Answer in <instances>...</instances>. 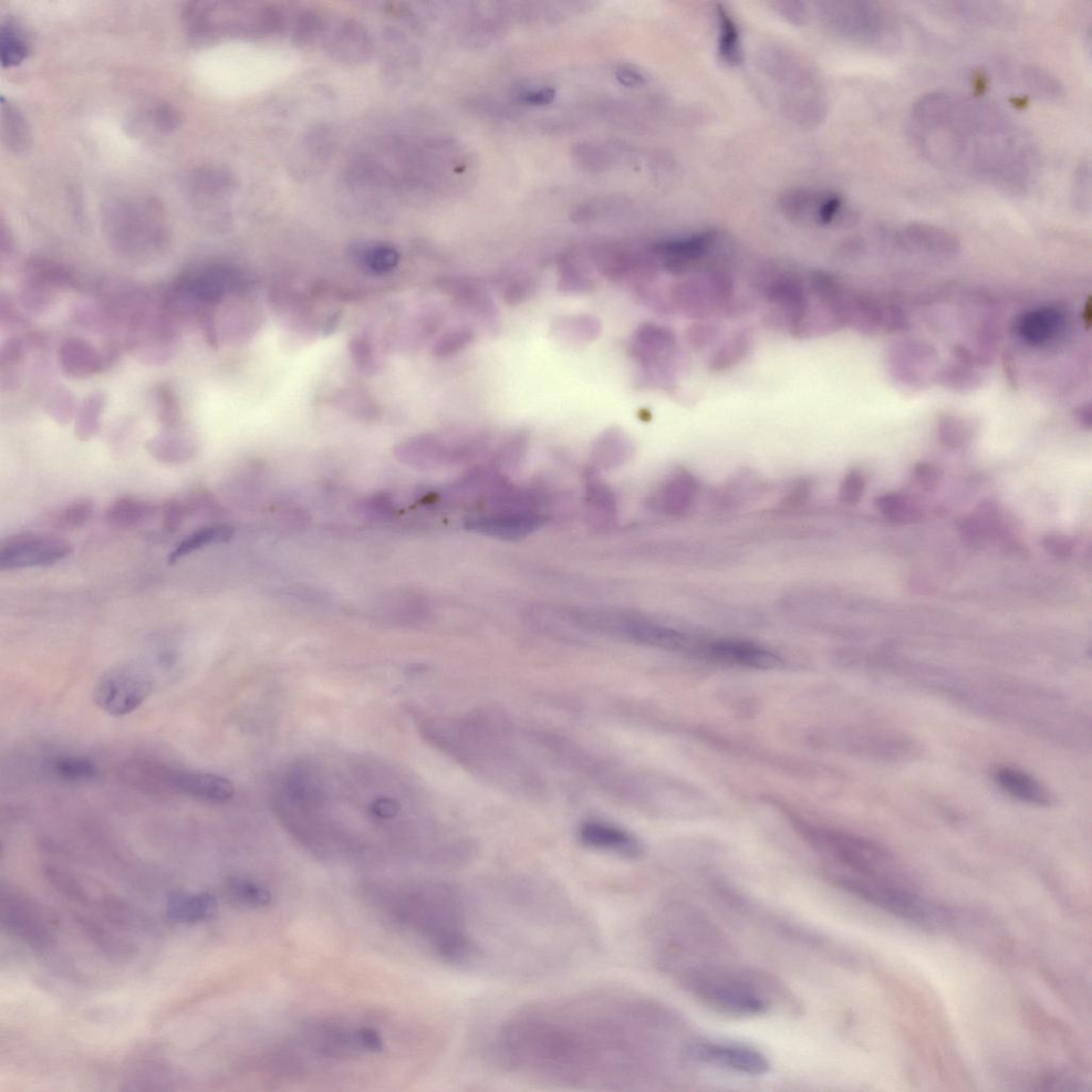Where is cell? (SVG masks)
Listing matches in <instances>:
<instances>
[{
	"label": "cell",
	"instance_id": "1",
	"mask_svg": "<svg viewBox=\"0 0 1092 1092\" xmlns=\"http://www.w3.org/2000/svg\"><path fill=\"white\" fill-rule=\"evenodd\" d=\"M664 1014L626 992L599 991L537 1003L499 1027L495 1051L516 1073L597 1090L646 1084Z\"/></svg>",
	"mask_w": 1092,
	"mask_h": 1092
},
{
	"label": "cell",
	"instance_id": "2",
	"mask_svg": "<svg viewBox=\"0 0 1092 1092\" xmlns=\"http://www.w3.org/2000/svg\"><path fill=\"white\" fill-rule=\"evenodd\" d=\"M362 896L381 917L428 944L442 962L465 970L481 963L472 903L460 887L444 881L371 883Z\"/></svg>",
	"mask_w": 1092,
	"mask_h": 1092
},
{
	"label": "cell",
	"instance_id": "3",
	"mask_svg": "<svg viewBox=\"0 0 1092 1092\" xmlns=\"http://www.w3.org/2000/svg\"><path fill=\"white\" fill-rule=\"evenodd\" d=\"M680 981L696 1000L726 1016L756 1017L765 1015L775 1005H795L788 988L764 972L695 965L682 970Z\"/></svg>",
	"mask_w": 1092,
	"mask_h": 1092
},
{
	"label": "cell",
	"instance_id": "4",
	"mask_svg": "<svg viewBox=\"0 0 1092 1092\" xmlns=\"http://www.w3.org/2000/svg\"><path fill=\"white\" fill-rule=\"evenodd\" d=\"M753 286L768 306L766 320L797 339L835 332L826 310L811 289L807 272L785 263H768L757 270Z\"/></svg>",
	"mask_w": 1092,
	"mask_h": 1092
},
{
	"label": "cell",
	"instance_id": "5",
	"mask_svg": "<svg viewBox=\"0 0 1092 1092\" xmlns=\"http://www.w3.org/2000/svg\"><path fill=\"white\" fill-rule=\"evenodd\" d=\"M103 232L113 251L133 262L151 261L169 244L162 205L147 196L124 197L103 210Z\"/></svg>",
	"mask_w": 1092,
	"mask_h": 1092
},
{
	"label": "cell",
	"instance_id": "6",
	"mask_svg": "<svg viewBox=\"0 0 1092 1092\" xmlns=\"http://www.w3.org/2000/svg\"><path fill=\"white\" fill-rule=\"evenodd\" d=\"M828 877L851 896L924 929L939 930L951 920V913L941 904L900 887L898 881L863 877L840 870L830 871Z\"/></svg>",
	"mask_w": 1092,
	"mask_h": 1092
},
{
	"label": "cell",
	"instance_id": "7",
	"mask_svg": "<svg viewBox=\"0 0 1092 1092\" xmlns=\"http://www.w3.org/2000/svg\"><path fill=\"white\" fill-rule=\"evenodd\" d=\"M654 306L664 313L679 311L696 319L730 315L737 310L734 279L727 268L685 277L667 294L662 295Z\"/></svg>",
	"mask_w": 1092,
	"mask_h": 1092
},
{
	"label": "cell",
	"instance_id": "8",
	"mask_svg": "<svg viewBox=\"0 0 1092 1092\" xmlns=\"http://www.w3.org/2000/svg\"><path fill=\"white\" fill-rule=\"evenodd\" d=\"M724 236L705 230L662 239L651 248L658 268L675 277H689L707 270L726 268L732 249Z\"/></svg>",
	"mask_w": 1092,
	"mask_h": 1092
},
{
	"label": "cell",
	"instance_id": "9",
	"mask_svg": "<svg viewBox=\"0 0 1092 1092\" xmlns=\"http://www.w3.org/2000/svg\"><path fill=\"white\" fill-rule=\"evenodd\" d=\"M814 845L834 860L840 871L854 875L894 880L898 866L890 852L871 841L840 835L820 836Z\"/></svg>",
	"mask_w": 1092,
	"mask_h": 1092
},
{
	"label": "cell",
	"instance_id": "10",
	"mask_svg": "<svg viewBox=\"0 0 1092 1092\" xmlns=\"http://www.w3.org/2000/svg\"><path fill=\"white\" fill-rule=\"evenodd\" d=\"M632 352L649 386L671 392L677 388L679 342L672 330L642 325L634 337Z\"/></svg>",
	"mask_w": 1092,
	"mask_h": 1092
},
{
	"label": "cell",
	"instance_id": "11",
	"mask_svg": "<svg viewBox=\"0 0 1092 1092\" xmlns=\"http://www.w3.org/2000/svg\"><path fill=\"white\" fill-rule=\"evenodd\" d=\"M152 674L138 664L117 665L102 675L93 690V701L103 712L121 717L133 713L154 691Z\"/></svg>",
	"mask_w": 1092,
	"mask_h": 1092
},
{
	"label": "cell",
	"instance_id": "12",
	"mask_svg": "<svg viewBox=\"0 0 1092 1092\" xmlns=\"http://www.w3.org/2000/svg\"><path fill=\"white\" fill-rule=\"evenodd\" d=\"M779 206L790 221L806 226H845L854 221L844 197L832 192L790 190L780 196Z\"/></svg>",
	"mask_w": 1092,
	"mask_h": 1092
},
{
	"label": "cell",
	"instance_id": "13",
	"mask_svg": "<svg viewBox=\"0 0 1092 1092\" xmlns=\"http://www.w3.org/2000/svg\"><path fill=\"white\" fill-rule=\"evenodd\" d=\"M306 1045L316 1055L328 1059H346L363 1053H379L382 1037L368 1026L348 1027L330 1022L310 1024L304 1032Z\"/></svg>",
	"mask_w": 1092,
	"mask_h": 1092
},
{
	"label": "cell",
	"instance_id": "14",
	"mask_svg": "<svg viewBox=\"0 0 1092 1092\" xmlns=\"http://www.w3.org/2000/svg\"><path fill=\"white\" fill-rule=\"evenodd\" d=\"M0 912L3 928L14 937L37 951L49 948L53 935L44 915L24 893L3 889Z\"/></svg>",
	"mask_w": 1092,
	"mask_h": 1092
},
{
	"label": "cell",
	"instance_id": "15",
	"mask_svg": "<svg viewBox=\"0 0 1092 1092\" xmlns=\"http://www.w3.org/2000/svg\"><path fill=\"white\" fill-rule=\"evenodd\" d=\"M71 552L70 544L59 537L17 535L6 540L0 547V570L49 567L67 558Z\"/></svg>",
	"mask_w": 1092,
	"mask_h": 1092
},
{
	"label": "cell",
	"instance_id": "16",
	"mask_svg": "<svg viewBox=\"0 0 1092 1092\" xmlns=\"http://www.w3.org/2000/svg\"><path fill=\"white\" fill-rule=\"evenodd\" d=\"M589 627L605 629L607 633L616 634L624 638L635 641L644 646L678 651L688 644V637L681 631L672 629L664 624L641 617L624 615H588L585 616Z\"/></svg>",
	"mask_w": 1092,
	"mask_h": 1092
},
{
	"label": "cell",
	"instance_id": "17",
	"mask_svg": "<svg viewBox=\"0 0 1092 1092\" xmlns=\"http://www.w3.org/2000/svg\"><path fill=\"white\" fill-rule=\"evenodd\" d=\"M75 286L74 277L67 268L50 259L34 258L24 270L20 301L29 313L44 314L54 304L58 291Z\"/></svg>",
	"mask_w": 1092,
	"mask_h": 1092
},
{
	"label": "cell",
	"instance_id": "18",
	"mask_svg": "<svg viewBox=\"0 0 1092 1092\" xmlns=\"http://www.w3.org/2000/svg\"><path fill=\"white\" fill-rule=\"evenodd\" d=\"M683 1054L694 1064L731 1070L746 1076L761 1077L771 1070V1063L764 1054L743 1046L692 1042L684 1047Z\"/></svg>",
	"mask_w": 1092,
	"mask_h": 1092
},
{
	"label": "cell",
	"instance_id": "19",
	"mask_svg": "<svg viewBox=\"0 0 1092 1092\" xmlns=\"http://www.w3.org/2000/svg\"><path fill=\"white\" fill-rule=\"evenodd\" d=\"M824 17L838 33L859 40H873L885 34L886 15L868 3H836L823 9Z\"/></svg>",
	"mask_w": 1092,
	"mask_h": 1092
},
{
	"label": "cell",
	"instance_id": "20",
	"mask_svg": "<svg viewBox=\"0 0 1092 1092\" xmlns=\"http://www.w3.org/2000/svg\"><path fill=\"white\" fill-rule=\"evenodd\" d=\"M118 349L109 345L98 349L87 339L68 338L61 341L58 362L62 372L73 379H89L109 368L116 360Z\"/></svg>",
	"mask_w": 1092,
	"mask_h": 1092
},
{
	"label": "cell",
	"instance_id": "21",
	"mask_svg": "<svg viewBox=\"0 0 1092 1092\" xmlns=\"http://www.w3.org/2000/svg\"><path fill=\"white\" fill-rule=\"evenodd\" d=\"M166 786L173 792L211 804L230 802L235 787L230 780L216 774L169 769Z\"/></svg>",
	"mask_w": 1092,
	"mask_h": 1092
},
{
	"label": "cell",
	"instance_id": "22",
	"mask_svg": "<svg viewBox=\"0 0 1092 1092\" xmlns=\"http://www.w3.org/2000/svg\"><path fill=\"white\" fill-rule=\"evenodd\" d=\"M580 843L622 858L635 859L643 854L640 841L620 828L602 823H587L578 832Z\"/></svg>",
	"mask_w": 1092,
	"mask_h": 1092
},
{
	"label": "cell",
	"instance_id": "23",
	"mask_svg": "<svg viewBox=\"0 0 1092 1092\" xmlns=\"http://www.w3.org/2000/svg\"><path fill=\"white\" fill-rule=\"evenodd\" d=\"M707 652L717 661L741 667L773 670L782 667V660L774 652L757 644L740 640H719L710 643Z\"/></svg>",
	"mask_w": 1092,
	"mask_h": 1092
},
{
	"label": "cell",
	"instance_id": "24",
	"mask_svg": "<svg viewBox=\"0 0 1092 1092\" xmlns=\"http://www.w3.org/2000/svg\"><path fill=\"white\" fill-rule=\"evenodd\" d=\"M700 485L688 471L674 473L653 496L652 505L664 515L681 516L692 511L698 501Z\"/></svg>",
	"mask_w": 1092,
	"mask_h": 1092
},
{
	"label": "cell",
	"instance_id": "25",
	"mask_svg": "<svg viewBox=\"0 0 1092 1092\" xmlns=\"http://www.w3.org/2000/svg\"><path fill=\"white\" fill-rule=\"evenodd\" d=\"M994 782L1003 792L1020 802L1044 807L1051 805V794L1038 780L1021 769L1014 767L997 768L993 775Z\"/></svg>",
	"mask_w": 1092,
	"mask_h": 1092
},
{
	"label": "cell",
	"instance_id": "26",
	"mask_svg": "<svg viewBox=\"0 0 1092 1092\" xmlns=\"http://www.w3.org/2000/svg\"><path fill=\"white\" fill-rule=\"evenodd\" d=\"M145 449L149 454L163 463H182L192 459L200 450L199 440L191 431L183 428L173 430H163L153 436Z\"/></svg>",
	"mask_w": 1092,
	"mask_h": 1092
},
{
	"label": "cell",
	"instance_id": "27",
	"mask_svg": "<svg viewBox=\"0 0 1092 1092\" xmlns=\"http://www.w3.org/2000/svg\"><path fill=\"white\" fill-rule=\"evenodd\" d=\"M217 906V900L211 893H179L170 898L166 914L176 923L195 924L210 920Z\"/></svg>",
	"mask_w": 1092,
	"mask_h": 1092
},
{
	"label": "cell",
	"instance_id": "28",
	"mask_svg": "<svg viewBox=\"0 0 1092 1092\" xmlns=\"http://www.w3.org/2000/svg\"><path fill=\"white\" fill-rule=\"evenodd\" d=\"M1064 327V315L1052 308L1029 311L1018 321V331L1022 338L1036 346L1057 339Z\"/></svg>",
	"mask_w": 1092,
	"mask_h": 1092
},
{
	"label": "cell",
	"instance_id": "29",
	"mask_svg": "<svg viewBox=\"0 0 1092 1092\" xmlns=\"http://www.w3.org/2000/svg\"><path fill=\"white\" fill-rule=\"evenodd\" d=\"M716 18L719 28L717 50L720 59L727 67H741L745 60V51L740 26L723 4H717Z\"/></svg>",
	"mask_w": 1092,
	"mask_h": 1092
},
{
	"label": "cell",
	"instance_id": "30",
	"mask_svg": "<svg viewBox=\"0 0 1092 1092\" xmlns=\"http://www.w3.org/2000/svg\"><path fill=\"white\" fill-rule=\"evenodd\" d=\"M903 235L912 246L929 253L950 256L959 249V244L953 235L927 223H912L906 227Z\"/></svg>",
	"mask_w": 1092,
	"mask_h": 1092
},
{
	"label": "cell",
	"instance_id": "31",
	"mask_svg": "<svg viewBox=\"0 0 1092 1092\" xmlns=\"http://www.w3.org/2000/svg\"><path fill=\"white\" fill-rule=\"evenodd\" d=\"M158 511L152 502L133 496L118 498L107 511L108 521L117 527L132 528L148 521Z\"/></svg>",
	"mask_w": 1092,
	"mask_h": 1092
},
{
	"label": "cell",
	"instance_id": "32",
	"mask_svg": "<svg viewBox=\"0 0 1092 1092\" xmlns=\"http://www.w3.org/2000/svg\"><path fill=\"white\" fill-rule=\"evenodd\" d=\"M234 535L232 527L227 525H214L195 530L187 536L181 544L169 554L168 563L175 565L181 559L192 555L203 547L227 543Z\"/></svg>",
	"mask_w": 1092,
	"mask_h": 1092
},
{
	"label": "cell",
	"instance_id": "33",
	"mask_svg": "<svg viewBox=\"0 0 1092 1092\" xmlns=\"http://www.w3.org/2000/svg\"><path fill=\"white\" fill-rule=\"evenodd\" d=\"M2 133L7 147L15 153H23L30 147L29 125L13 103L2 97Z\"/></svg>",
	"mask_w": 1092,
	"mask_h": 1092
},
{
	"label": "cell",
	"instance_id": "34",
	"mask_svg": "<svg viewBox=\"0 0 1092 1092\" xmlns=\"http://www.w3.org/2000/svg\"><path fill=\"white\" fill-rule=\"evenodd\" d=\"M752 347L751 331H736L713 353L709 361L710 369L717 372L731 369L746 358Z\"/></svg>",
	"mask_w": 1092,
	"mask_h": 1092
},
{
	"label": "cell",
	"instance_id": "35",
	"mask_svg": "<svg viewBox=\"0 0 1092 1092\" xmlns=\"http://www.w3.org/2000/svg\"><path fill=\"white\" fill-rule=\"evenodd\" d=\"M107 399L101 392H93L80 403L75 416V433L80 441H89L99 433Z\"/></svg>",
	"mask_w": 1092,
	"mask_h": 1092
},
{
	"label": "cell",
	"instance_id": "36",
	"mask_svg": "<svg viewBox=\"0 0 1092 1092\" xmlns=\"http://www.w3.org/2000/svg\"><path fill=\"white\" fill-rule=\"evenodd\" d=\"M226 896L238 906L248 909H262L272 902V893L259 883L243 878L233 877L226 881Z\"/></svg>",
	"mask_w": 1092,
	"mask_h": 1092
},
{
	"label": "cell",
	"instance_id": "37",
	"mask_svg": "<svg viewBox=\"0 0 1092 1092\" xmlns=\"http://www.w3.org/2000/svg\"><path fill=\"white\" fill-rule=\"evenodd\" d=\"M76 922L89 940L99 949L113 957H127L132 953L130 945L117 937L100 923L85 915H77Z\"/></svg>",
	"mask_w": 1092,
	"mask_h": 1092
},
{
	"label": "cell",
	"instance_id": "38",
	"mask_svg": "<svg viewBox=\"0 0 1092 1092\" xmlns=\"http://www.w3.org/2000/svg\"><path fill=\"white\" fill-rule=\"evenodd\" d=\"M54 775L68 782H86L96 780L100 774L99 767L89 758L74 755H64L55 758L50 765Z\"/></svg>",
	"mask_w": 1092,
	"mask_h": 1092
},
{
	"label": "cell",
	"instance_id": "39",
	"mask_svg": "<svg viewBox=\"0 0 1092 1092\" xmlns=\"http://www.w3.org/2000/svg\"><path fill=\"white\" fill-rule=\"evenodd\" d=\"M29 53V44L23 31L12 22L0 27V59L4 68L15 67Z\"/></svg>",
	"mask_w": 1092,
	"mask_h": 1092
},
{
	"label": "cell",
	"instance_id": "40",
	"mask_svg": "<svg viewBox=\"0 0 1092 1092\" xmlns=\"http://www.w3.org/2000/svg\"><path fill=\"white\" fill-rule=\"evenodd\" d=\"M44 408L50 418L60 426H67L74 420L78 409L75 395L62 384H57L47 391Z\"/></svg>",
	"mask_w": 1092,
	"mask_h": 1092
},
{
	"label": "cell",
	"instance_id": "41",
	"mask_svg": "<svg viewBox=\"0 0 1092 1092\" xmlns=\"http://www.w3.org/2000/svg\"><path fill=\"white\" fill-rule=\"evenodd\" d=\"M180 113L170 103L152 102L138 111V122L155 132L169 133L179 127Z\"/></svg>",
	"mask_w": 1092,
	"mask_h": 1092
},
{
	"label": "cell",
	"instance_id": "42",
	"mask_svg": "<svg viewBox=\"0 0 1092 1092\" xmlns=\"http://www.w3.org/2000/svg\"><path fill=\"white\" fill-rule=\"evenodd\" d=\"M156 410L163 430L183 428L182 408L174 390L168 384H161L155 389Z\"/></svg>",
	"mask_w": 1092,
	"mask_h": 1092
},
{
	"label": "cell",
	"instance_id": "43",
	"mask_svg": "<svg viewBox=\"0 0 1092 1092\" xmlns=\"http://www.w3.org/2000/svg\"><path fill=\"white\" fill-rule=\"evenodd\" d=\"M612 150L605 145L596 142H584L577 145L574 156L579 168L588 172L602 173L610 169L613 162Z\"/></svg>",
	"mask_w": 1092,
	"mask_h": 1092
},
{
	"label": "cell",
	"instance_id": "44",
	"mask_svg": "<svg viewBox=\"0 0 1092 1092\" xmlns=\"http://www.w3.org/2000/svg\"><path fill=\"white\" fill-rule=\"evenodd\" d=\"M878 512L893 522H912L919 517V508L907 496L889 493L877 498Z\"/></svg>",
	"mask_w": 1092,
	"mask_h": 1092
},
{
	"label": "cell",
	"instance_id": "45",
	"mask_svg": "<svg viewBox=\"0 0 1092 1092\" xmlns=\"http://www.w3.org/2000/svg\"><path fill=\"white\" fill-rule=\"evenodd\" d=\"M1025 86L1035 96L1047 100H1058L1063 88L1049 73L1039 68H1026L1022 72Z\"/></svg>",
	"mask_w": 1092,
	"mask_h": 1092
},
{
	"label": "cell",
	"instance_id": "46",
	"mask_svg": "<svg viewBox=\"0 0 1092 1092\" xmlns=\"http://www.w3.org/2000/svg\"><path fill=\"white\" fill-rule=\"evenodd\" d=\"M45 877L50 886H53L62 896L79 903L89 901L90 898L86 888L74 877H72L70 873L49 867L45 870Z\"/></svg>",
	"mask_w": 1092,
	"mask_h": 1092
},
{
	"label": "cell",
	"instance_id": "47",
	"mask_svg": "<svg viewBox=\"0 0 1092 1092\" xmlns=\"http://www.w3.org/2000/svg\"><path fill=\"white\" fill-rule=\"evenodd\" d=\"M556 89L553 86L540 85V83H519L514 90V96L519 103L526 106H546L556 99Z\"/></svg>",
	"mask_w": 1092,
	"mask_h": 1092
},
{
	"label": "cell",
	"instance_id": "48",
	"mask_svg": "<svg viewBox=\"0 0 1092 1092\" xmlns=\"http://www.w3.org/2000/svg\"><path fill=\"white\" fill-rule=\"evenodd\" d=\"M972 436V428L969 423H966L960 418L956 416H946L939 425V438L943 445L951 447V449H959L966 442H969Z\"/></svg>",
	"mask_w": 1092,
	"mask_h": 1092
},
{
	"label": "cell",
	"instance_id": "49",
	"mask_svg": "<svg viewBox=\"0 0 1092 1092\" xmlns=\"http://www.w3.org/2000/svg\"><path fill=\"white\" fill-rule=\"evenodd\" d=\"M1071 199L1080 213H1089L1091 206V168L1090 162H1080L1075 173Z\"/></svg>",
	"mask_w": 1092,
	"mask_h": 1092
},
{
	"label": "cell",
	"instance_id": "50",
	"mask_svg": "<svg viewBox=\"0 0 1092 1092\" xmlns=\"http://www.w3.org/2000/svg\"><path fill=\"white\" fill-rule=\"evenodd\" d=\"M95 508L88 499H80L68 505L59 513L56 522L58 527L74 530L85 526L93 516Z\"/></svg>",
	"mask_w": 1092,
	"mask_h": 1092
},
{
	"label": "cell",
	"instance_id": "51",
	"mask_svg": "<svg viewBox=\"0 0 1092 1092\" xmlns=\"http://www.w3.org/2000/svg\"><path fill=\"white\" fill-rule=\"evenodd\" d=\"M473 338V332L469 329H459L446 333L434 346L435 356H453L457 351L469 345Z\"/></svg>",
	"mask_w": 1092,
	"mask_h": 1092
},
{
	"label": "cell",
	"instance_id": "52",
	"mask_svg": "<svg viewBox=\"0 0 1092 1092\" xmlns=\"http://www.w3.org/2000/svg\"><path fill=\"white\" fill-rule=\"evenodd\" d=\"M191 511L189 503L179 498H170L162 506V522L166 532H178L185 517Z\"/></svg>",
	"mask_w": 1092,
	"mask_h": 1092
},
{
	"label": "cell",
	"instance_id": "53",
	"mask_svg": "<svg viewBox=\"0 0 1092 1092\" xmlns=\"http://www.w3.org/2000/svg\"><path fill=\"white\" fill-rule=\"evenodd\" d=\"M866 478L860 471H851L845 477L840 487L841 502L856 504L866 491Z\"/></svg>",
	"mask_w": 1092,
	"mask_h": 1092
},
{
	"label": "cell",
	"instance_id": "54",
	"mask_svg": "<svg viewBox=\"0 0 1092 1092\" xmlns=\"http://www.w3.org/2000/svg\"><path fill=\"white\" fill-rule=\"evenodd\" d=\"M613 73L620 85L626 88L639 89L649 82L647 72L633 64H621Z\"/></svg>",
	"mask_w": 1092,
	"mask_h": 1092
},
{
	"label": "cell",
	"instance_id": "55",
	"mask_svg": "<svg viewBox=\"0 0 1092 1092\" xmlns=\"http://www.w3.org/2000/svg\"><path fill=\"white\" fill-rule=\"evenodd\" d=\"M398 256L394 250L387 247H379L370 251L367 257V263L372 270L376 272H388V270L397 266Z\"/></svg>",
	"mask_w": 1092,
	"mask_h": 1092
},
{
	"label": "cell",
	"instance_id": "56",
	"mask_svg": "<svg viewBox=\"0 0 1092 1092\" xmlns=\"http://www.w3.org/2000/svg\"><path fill=\"white\" fill-rule=\"evenodd\" d=\"M717 336H719V329L709 324H695L690 328L688 339L690 344L694 349H700L709 345Z\"/></svg>",
	"mask_w": 1092,
	"mask_h": 1092
},
{
	"label": "cell",
	"instance_id": "57",
	"mask_svg": "<svg viewBox=\"0 0 1092 1092\" xmlns=\"http://www.w3.org/2000/svg\"><path fill=\"white\" fill-rule=\"evenodd\" d=\"M351 355L360 369L367 371L374 369L376 363H374L370 345L366 339H357L352 341Z\"/></svg>",
	"mask_w": 1092,
	"mask_h": 1092
},
{
	"label": "cell",
	"instance_id": "58",
	"mask_svg": "<svg viewBox=\"0 0 1092 1092\" xmlns=\"http://www.w3.org/2000/svg\"><path fill=\"white\" fill-rule=\"evenodd\" d=\"M915 477L924 488L932 490L940 482V473L937 467L930 463H920L915 466Z\"/></svg>",
	"mask_w": 1092,
	"mask_h": 1092
},
{
	"label": "cell",
	"instance_id": "59",
	"mask_svg": "<svg viewBox=\"0 0 1092 1092\" xmlns=\"http://www.w3.org/2000/svg\"><path fill=\"white\" fill-rule=\"evenodd\" d=\"M400 811V805L392 798H379L374 800L370 806V812L373 816L380 819H391L397 817Z\"/></svg>",
	"mask_w": 1092,
	"mask_h": 1092
},
{
	"label": "cell",
	"instance_id": "60",
	"mask_svg": "<svg viewBox=\"0 0 1092 1092\" xmlns=\"http://www.w3.org/2000/svg\"><path fill=\"white\" fill-rule=\"evenodd\" d=\"M1045 547L1048 550V553L1057 557H1066L1073 549L1070 541L1066 537L1058 535L1048 537L1045 541Z\"/></svg>",
	"mask_w": 1092,
	"mask_h": 1092
},
{
	"label": "cell",
	"instance_id": "61",
	"mask_svg": "<svg viewBox=\"0 0 1092 1092\" xmlns=\"http://www.w3.org/2000/svg\"><path fill=\"white\" fill-rule=\"evenodd\" d=\"M779 6L780 13L788 17L790 20H795L796 23H800V19H803L806 15L805 9L800 8L802 7V4L785 3L780 4Z\"/></svg>",
	"mask_w": 1092,
	"mask_h": 1092
},
{
	"label": "cell",
	"instance_id": "62",
	"mask_svg": "<svg viewBox=\"0 0 1092 1092\" xmlns=\"http://www.w3.org/2000/svg\"><path fill=\"white\" fill-rule=\"evenodd\" d=\"M1090 310H1091V305H1090V301H1089V303H1088V305L1085 309V314H1086L1085 320L1089 322V325H1090V319H1091V311Z\"/></svg>",
	"mask_w": 1092,
	"mask_h": 1092
}]
</instances>
